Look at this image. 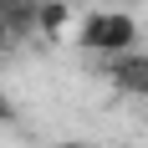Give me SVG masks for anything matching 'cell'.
Segmentation results:
<instances>
[{"instance_id": "obj_1", "label": "cell", "mask_w": 148, "mask_h": 148, "mask_svg": "<svg viewBox=\"0 0 148 148\" xmlns=\"http://www.w3.org/2000/svg\"><path fill=\"white\" fill-rule=\"evenodd\" d=\"M77 46L92 51V56H102V61L128 56V51H138V21L128 10H92L77 26Z\"/></svg>"}, {"instance_id": "obj_2", "label": "cell", "mask_w": 148, "mask_h": 148, "mask_svg": "<svg viewBox=\"0 0 148 148\" xmlns=\"http://www.w3.org/2000/svg\"><path fill=\"white\" fill-rule=\"evenodd\" d=\"M107 82H112L123 97H138V102H148V51L112 56V61H107Z\"/></svg>"}, {"instance_id": "obj_3", "label": "cell", "mask_w": 148, "mask_h": 148, "mask_svg": "<svg viewBox=\"0 0 148 148\" xmlns=\"http://www.w3.org/2000/svg\"><path fill=\"white\" fill-rule=\"evenodd\" d=\"M36 26H41L46 36H56V31L66 26V0H41V10H36Z\"/></svg>"}, {"instance_id": "obj_4", "label": "cell", "mask_w": 148, "mask_h": 148, "mask_svg": "<svg viewBox=\"0 0 148 148\" xmlns=\"http://www.w3.org/2000/svg\"><path fill=\"white\" fill-rule=\"evenodd\" d=\"M61 148H87V143H61Z\"/></svg>"}]
</instances>
